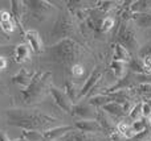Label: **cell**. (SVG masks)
<instances>
[{"label": "cell", "instance_id": "4dcf8cb0", "mask_svg": "<svg viewBox=\"0 0 151 141\" xmlns=\"http://www.w3.org/2000/svg\"><path fill=\"white\" fill-rule=\"evenodd\" d=\"M130 128V123H127V121H125V120H121V121H118V124H117V132L119 135H125L126 132H127V129Z\"/></svg>", "mask_w": 151, "mask_h": 141}, {"label": "cell", "instance_id": "4fadbf2b", "mask_svg": "<svg viewBox=\"0 0 151 141\" xmlns=\"http://www.w3.org/2000/svg\"><path fill=\"white\" fill-rule=\"evenodd\" d=\"M24 36H25L27 41H28V46L32 52L36 53V54L42 53L44 49H42L41 37H40V34L37 33L36 30H33V29H31V30H25L24 32Z\"/></svg>", "mask_w": 151, "mask_h": 141}, {"label": "cell", "instance_id": "4316f807", "mask_svg": "<svg viewBox=\"0 0 151 141\" xmlns=\"http://www.w3.org/2000/svg\"><path fill=\"white\" fill-rule=\"evenodd\" d=\"M113 26H114V18H113L111 16H107L101 23V32H104V33L110 32L113 29Z\"/></svg>", "mask_w": 151, "mask_h": 141}, {"label": "cell", "instance_id": "e575fe53", "mask_svg": "<svg viewBox=\"0 0 151 141\" xmlns=\"http://www.w3.org/2000/svg\"><path fill=\"white\" fill-rule=\"evenodd\" d=\"M0 141H11V140L8 139V136L4 133V132L0 131Z\"/></svg>", "mask_w": 151, "mask_h": 141}, {"label": "cell", "instance_id": "5bb4252c", "mask_svg": "<svg viewBox=\"0 0 151 141\" xmlns=\"http://www.w3.org/2000/svg\"><path fill=\"white\" fill-rule=\"evenodd\" d=\"M35 73L36 71H29L27 69H21L16 75L12 77V82L15 84H17V86H20L21 90H25L31 83L32 78L35 77Z\"/></svg>", "mask_w": 151, "mask_h": 141}, {"label": "cell", "instance_id": "7a4b0ae2", "mask_svg": "<svg viewBox=\"0 0 151 141\" xmlns=\"http://www.w3.org/2000/svg\"><path fill=\"white\" fill-rule=\"evenodd\" d=\"M81 54V46L72 38L61 40L60 42L50 46V60L58 63H72Z\"/></svg>", "mask_w": 151, "mask_h": 141}, {"label": "cell", "instance_id": "cb8c5ba5", "mask_svg": "<svg viewBox=\"0 0 151 141\" xmlns=\"http://www.w3.org/2000/svg\"><path fill=\"white\" fill-rule=\"evenodd\" d=\"M65 95L70 99V102L72 103H74L76 100H77V90H76V86H74V83L73 82H70V81H65Z\"/></svg>", "mask_w": 151, "mask_h": 141}, {"label": "cell", "instance_id": "e0dca14e", "mask_svg": "<svg viewBox=\"0 0 151 141\" xmlns=\"http://www.w3.org/2000/svg\"><path fill=\"white\" fill-rule=\"evenodd\" d=\"M131 20L139 28H151V11L146 13H135L131 15Z\"/></svg>", "mask_w": 151, "mask_h": 141}, {"label": "cell", "instance_id": "6da1fadb", "mask_svg": "<svg viewBox=\"0 0 151 141\" xmlns=\"http://www.w3.org/2000/svg\"><path fill=\"white\" fill-rule=\"evenodd\" d=\"M8 124L21 127L24 131H37L49 127L55 123L56 119L44 115L41 112H27L24 110H8L7 112Z\"/></svg>", "mask_w": 151, "mask_h": 141}, {"label": "cell", "instance_id": "d4e9b609", "mask_svg": "<svg viewBox=\"0 0 151 141\" xmlns=\"http://www.w3.org/2000/svg\"><path fill=\"white\" fill-rule=\"evenodd\" d=\"M23 139H25L27 141H42L44 137H42L41 132L37 131H23Z\"/></svg>", "mask_w": 151, "mask_h": 141}, {"label": "cell", "instance_id": "7402d4cb", "mask_svg": "<svg viewBox=\"0 0 151 141\" xmlns=\"http://www.w3.org/2000/svg\"><path fill=\"white\" fill-rule=\"evenodd\" d=\"M129 65H130V70L133 71V73H135L137 75H139V74H146V70H145V66H143V61H142L141 58H131Z\"/></svg>", "mask_w": 151, "mask_h": 141}, {"label": "cell", "instance_id": "ffe728a7", "mask_svg": "<svg viewBox=\"0 0 151 141\" xmlns=\"http://www.w3.org/2000/svg\"><path fill=\"white\" fill-rule=\"evenodd\" d=\"M60 141H93L90 137H88L83 132H80L77 129L66 133L64 137H61Z\"/></svg>", "mask_w": 151, "mask_h": 141}, {"label": "cell", "instance_id": "ac0fdd59", "mask_svg": "<svg viewBox=\"0 0 151 141\" xmlns=\"http://www.w3.org/2000/svg\"><path fill=\"white\" fill-rule=\"evenodd\" d=\"M110 69H111V71H113V74H114L115 78H117L118 81H121V79L125 78L127 66H126L125 62H119V61L113 60L111 62H110Z\"/></svg>", "mask_w": 151, "mask_h": 141}, {"label": "cell", "instance_id": "1f68e13d", "mask_svg": "<svg viewBox=\"0 0 151 141\" xmlns=\"http://www.w3.org/2000/svg\"><path fill=\"white\" fill-rule=\"evenodd\" d=\"M142 118L147 120L151 118V107L147 102H142Z\"/></svg>", "mask_w": 151, "mask_h": 141}, {"label": "cell", "instance_id": "f546056e", "mask_svg": "<svg viewBox=\"0 0 151 141\" xmlns=\"http://www.w3.org/2000/svg\"><path fill=\"white\" fill-rule=\"evenodd\" d=\"M135 91L138 94H143L145 96L151 94V83H141L138 84V87L135 89Z\"/></svg>", "mask_w": 151, "mask_h": 141}, {"label": "cell", "instance_id": "603a6c76", "mask_svg": "<svg viewBox=\"0 0 151 141\" xmlns=\"http://www.w3.org/2000/svg\"><path fill=\"white\" fill-rule=\"evenodd\" d=\"M130 125H131V129H133L135 133H141V132L146 131V129L149 128V120L145 119V118H142L137 121H133Z\"/></svg>", "mask_w": 151, "mask_h": 141}, {"label": "cell", "instance_id": "d590c367", "mask_svg": "<svg viewBox=\"0 0 151 141\" xmlns=\"http://www.w3.org/2000/svg\"><path fill=\"white\" fill-rule=\"evenodd\" d=\"M13 141H27L25 139H23V137H21V139H19V140H13Z\"/></svg>", "mask_w": 151, "mask_h": 141}, {"label": "cell", "instance_id": "8992f818", "mask_svg": "<svg viewBox=\"0 0 151 141\" xmlns=\"http://www.w3.org/2000/svg\"><path fill=\"white\" fill-rule=\"evenodd\" d=\"M25 5L27 11H29L35 18L39 20H44L47 18V13L52 9V4L48 1H42V0H29V1H23Z\"/></svg>", "mask_w": 151, "mask_h": 141}, {"label": "cell", "instance_id": "30bf717a", "mask_svg": "<svg viewBox=\"0 0 151 141\" xmlns=\"http://www.w3.org/2000/svg\"><path fill=\"white\" fill-rule=\"evenodd\" d=\"M25 13L27 8L23 1H19V0H12L11 1V16H12V20L15 21V24L20 29H23V20Z\"/></svg>", "mask_w": 151, "mask_h": 141}, {"label": "cell", "instance_id": "277c9868", "mask_svg": "<svg viewBox=\"0 0 151 141\" xmlns=\"http://www.w3.org/2000/svg\"><path fill=\"white\" fill-rule=\"evenodd\" d=\"M117 40H118V44L125 46L129 52L130 50H138L139 47L137 37H135V32L130 28V25L127 23H121L119 30L117 33Z\"/></svg>", "mask_w": 151, "mask_h": 141}, {"label": "cell", "instance_id": "d6986e66", "mask_svg": "<svg viewBox=\"0 0 151 141\" xmlns=\"http://www.w3.org/2000/svg\"><path fill=\"white\" fill-rule=\"evenodd\" d=\"M151 11V1H146V0H139V1H134L130 5V12L131 15L135 13H146Z\"/></svg>", "mask_w": 151, "mask_h": 141}, {"label": "cell", "instance_id": "44dd1931", "mask_svg": "<svg viewBox=\"0 0 151 141\" xmlns=\"http://www.w3.org/2000/svg\"><path fill=\"white\" fill-rule=\"evenodd\" d=\"M101 108L106 113H109V115H111V116H122V115H125V112H123V110H122V106H121L119 103H115V102L107 103V104H105L104 107H101Z\"/></svg>", "mask_w": 151, "mask_h": 141}, {"label": "cell", "instance_id": "836d02e7", "mask_svg": "<svg viewBox=\"0 0 151 141\" xmlns=\"http://www.w3.org/2000/svg\"><path fill=\"white\" fill-rule=\"evenodd\" d=\"M5 67H7V58L3 57V55H0V71L4 70Z\"/></svg>", "mask_w": 151, "mask_h": 141}, {"label": "cell", "instance_id": "7c38bea8", "mask_svg": "<svg viewBox=\"0 0 151 141\" xmlns=\"http://www.w3.org/2000/svg\"><path fill=\"white\" fill-rule=\"evenodd\" d=\"M74 129L83 133H97L102 132V127L98 120H78L74 123Z\"/></svg>", "mask_w": 151, "mask_h": 141}, {"label": "cell", "instance_id": "ba28073f", "mask_svg": "<svg viewBox=\"0 0 151 141\" xmlns=\"http://www.w3.org/2000/svg\"><path fill=\"white\" fill-rule=\"evenodd\" d=\"M49 92H50V95H52V98L55 99L56 104H57L58 107L64 111V112H68V113L72 112L73 103L70 102V99L66 96L65 92H64L63 90L57 89V87H55V86H50L49 87Z\"/></svg>", "mask_w": 151, "mask_h": 141}, {"label": "cell", "instance_id": "5b68a950", "mask_svg": "<svg viewBox=\"0 0 151 141\" xmlns=\"http://www.w3.org/2000/svg\"><path fill=\"white\" fill-rule=\"evenodd\" d=\"M73 28H74L73 20L70 17H68L66 15H64L56 21L55 26H53L52 32H50V37H55L57 40L58 38L65 40L73 33Z\"/></svg>", "mask_w": 151, "mask_h": 141}, {"label": "cell", "instance_id": "2e32d148", "mask_svg": "<svg viewBox=\"0 0 151 141\" xmlns=\"http://www.w3.org/2000/svg\"><path fill=\"white\" fill-rule=\"evenodd\" d=\"M131 54L125 46L119 44H115L114 46V55H113V60L114 61H119V62H125V63H129L131 61Z\"/></svg>", "mask_w": 151, "mask_h": 141}, {"label": "cell", "instance_id": "8fae6325", "mask_svg": "<svg viewBox=\"0 0 151 141\" xmlns=\"http://www.w3.org/2000/svg\"><path fill=\"white\" fill-rule=\"evenodd\" d=\"M72 115L80 118V120H96V111H93V107L90 104H76L72 108Z\"/></svg>", "mask_w": 151, "mask_h": 141}, {"label": "cell", "instance_id": "3957f363", "mask_svg": "<svg viewBox=\"0 0 151 141\" xmlns=\"http://www.w3.org/2000/svg\"><path fill=\"white\" fill-rule=\"evenodd\" d=\"M49 78L50 73L49 71H40V73H35V77L32 78L29 86L25 90H21L23 94V100L25 104H31V103L39 102L44 94L47 92L49 86Z\"/></svg>", "mask_w": 151, "mask_h": 141}, {"label": "cell", "instance_id": "52a82bcc", "mask_svg": "<svg viewBox=\"0 0 151 141\" xmlns=\"http://www.w3.org/2000/svg\"><path fill=\"white\" fill-rule=\"evenodd\" d=\"M101 79H102V71H101V69L97 66L93 70V73L90 74V77L86 79V82L82 86V89H81L80 94L77 95V99H83L88 94H90V91H93V90L96 89V86L98 84V82L101 81Z\"/></svg>", "mask_w": 151, "mask_h": 141}, {"label": "cell", "instance_id": "9a60e30c", "mask_svg": "<svg viewBox=\"0 0 151 141\" xmlns=\"http://www.w3.org/2000/svg\"><path fill=\"white\" fill-rule=\"evenodd\" d=\"M31 58V49L27 44H19L15 47V61L17 63H23Z\"/></svg>", "mask_w": 151, "mask_h": 141}, {"label": "cell", "instance_id": "8d00e7d4", "mask_svg": "<svg viewBox=\"0 0 151 141\" xmlns=\"http://www.w3.org/2000/svg\"><path fill=\"white\" fill-rule=\"evenodd\" d=\"M149 127H150V128H151V118L149 119Z\"/></svg>", "mask_w": 151, "mask_h": 141}, {"label": "cell", "instance_id": "83f0119b", "mask_svg": "<svg viewBox=\"0 0 151 141\" xmlns=\"http://www.w3.org/2000/svg\"><path fill=\"white\" fill-rule=\"evenodd\" d=\"M0 28H1V30L5 32V33H13V32L16 30V24L13 20L4 21V23H0Z\"/></svg>", "mask_w": 151, "mask_h": 141}, {"label": "cell", "instance_id": "9c48e42d", "mask_svg": "<svg viewBox=\"0 0 151 141\" xmlns=\"http://www.w3.org/2000/svg\"><path fill=\"white\" fill-rule=\"evenodd\" d=\"M74 131L73 125H60V127H55V128H48L45 131L41 132L44 140H49V141H56L60 140L61 137H64L66 133Z\"/></svg>", "mask_w": 151, "mask_h": 141}, {"label": "cell", "instance_id": "484cf974", "mask_svg": "<svg viewBox=\"0 0 151 141\" xmlns=\"http://www.w3.org/2000/svg\"><path fill=\"white\" fill-rule=\"evenodd\" d=\"M129 116H130V119L133 121H137V120H139V119H142V102L137 103V104L131 108V111L129 112Z\"/></svg>", "mask_w": 151, "mask_h": 141}, {"label": "cell", "instance_id": "f1b7e54d", "mask_svg": "<svg viewBox=\"0 0 151 141\" xmlns=\"http://www.w3.org/2000/svg\"><path fill=\"white\" fill-rule=\"evenodd\" d=\"M72 74H73L74 78H80L85 74V67H83L81 63H74L72 66Z\"/></svg>", "mask_w": 151, "mask_h": 141}, {"label": "cell", "instance_id": "d6a6232c", "mask_svg": "<svg viewBox=\"0 0 151 141\" xmlns=\"http://www.w3.org/2000/svg\"><path fill=\"white\" fill-rule=\"evenodd\" d=\"M12 20V16H11L9 12H7V11H0V23H4V21H9Z\"/></svg>", "mask_w": 151, "mask_h": 141}, {"label": "cell", "instance_id": "74e56055", "mask_svg": "<svg viewBox=\"0 0 151 141\" xmlns=\"http://www.w3.org/2000/svg\"><path fill=\"white\" fill-rule=\"evenodd\" d=\"M150 139H151V136H150Z\"/></svg>", "mask_w": 151, "mask_h": 141}]
</instances>
